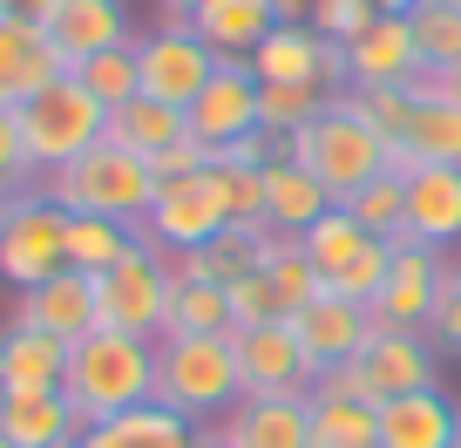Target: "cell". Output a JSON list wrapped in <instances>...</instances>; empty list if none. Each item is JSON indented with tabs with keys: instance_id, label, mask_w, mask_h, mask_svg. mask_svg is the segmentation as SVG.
<instances>
[{
	"instance_id": "52a82bcc",
	"label": "cell",
	"mask_w": 461,
	"mask_h": 448,
	"mask_svg": "<svg viewBox=\"0 0 461 448\" xmlns=\"http://www.w3.org/2000/svg\"><path fill=\"white\" fill-rule=\"evenodd\" d=\"M299 245H305V259H312L319 286H326V292H339V299H360V306H374L380 279H387V265H393L387 238H374L366 224H353V217H346L339 204H332V211L319 217V224L299 238Z\"/></svg>"
},
{
	"instance_id": "1f68e13d",
	"label": "cell",
	"mask_w": 461,
	"mask_h": 448,
	"mask_svg": "<svg viewBox=\"0 0 461 448\" xmlns=\"http://www.w3.org/2000/svg\"><path fill=\"white\" fill-rule=\"evenodd\" d=\"M407 28H414L420 69L447 75L461 61V0H414V7H407Z\"/></svg>"
},
{
	"instance_id": "f1b7e54d",
	"label": "cell",
	"mask_w": 461,
	"mask_h": 448,
	"mask_svg": "<svg viewBox=\"0 0 461 448\" xmlns=\"http://www.w3.org/2000/svg\"><path fill=\"white\" fill-rule=\"evenodd\" d=\"M224 333H238L230 326V292L203 286V279H176L170 286V313H163V340H224Z\"/></svg>"
},
{
	"instance_id": "8fae6325",
	"label": "cell",
	"mask_w": 461,
	"mask_h": 448,
	"mask_svg": "<svg viewBox=\"0 0 461 448\" xmlns=\"http://www.w3.org/2000/svg\"><path fill=\"white\" fill-rule=\"evenodd\" d=\"M374 333H380L374 306L339 299V292H319L312 306H299V313H292V340H299V353H305V367H312V380L332 374V367H346V361H360Z\"/></svg>"
},
{
	"instance_id": "f907efd6",
	"label": "cell",
	"mask_w": 461,
	"mask_h": 448,
	"mask_svg": "<svg viewBox=\"0 0 461 448\" xmlns=\"http://www.w3.org/2000/svg\"><path fill=\"white\" fill-rule=\"evenodd\" d=\"M366 7H374V14H407L414 0H366Z\"/></svg>"
},
{
	"instance_id": "7c38bea8",
	"label": "cell",
	"mask_w": 461,
	"mask_h": 448,
	"mask_svg": "<svg viewBox=\"0 0 461 448\" xmlns=\"http://www.w3.org/2000/svg\"><path fill=\"white\" fill-rule=\"evenodd\" d=\"M387 251H393V265H387V279H380V292H374V319L380 326H401V333H420L455 265H447V251L420 245V238L414 245H387Z\"/></svg>"
},
{
	"instance_id": "c3c4849f",
	"label": "cell",
	"mask_w": 461,
	"mask_h": 448,
	"mask_svg": "<svg viewBox=\"0 0 461 448\" xmlns=\"http://www.w3.org/2000/svg\"><path fill=\"white\" fill-rule=\"evenodd\" d=\"M441 96H447V102H461V61H455V69L441 75Z\"/></svg>"
},
{
	"instance_id": "e575fe53",
	"label": "cell",
	"mask_w": 461,
	"mask_h": 448,
	"mask_svg": "<svg viewBox=\"0 0 461 448\" xmlns=\"http://www.w3.org/2000/svg\"><path fill=\"white\" fill-rule=\"evenodd\" d=\"M332 102V88H299V82H258V130L278 136V143H292V136L305 130V123L319 116Z\"/></svg>"
},
{
	"instance_id": "d590c367",
	"label": "cell",
	"mask_w": 461,
	"mask_h": 448,
	"mask_svg": "<svg viewBox=\"0 0 461 448\" xmlns=\"http://www.w3.org/2000/svg\"><path fill=\"white\" fill-rule=\"evenodd\" d=\"M75 82L88 88V96L102 102V109H122L130 96H143V82H136V41H122V48H102V55H88V61H75Z\"/></svg>"
},
{
	"instance_id": "83f0119b",
	"label": "cell",
	"mask_w": 461,
	"mask_h": 448,
	"mask_svg": "<svg viewBox=\"0 0 461 448\" xmlns=\"http://www.w3.org/2000/svg\"><path fill=\"white\" fill-rule=\"evenodd\" d=\"M75 448H197V428L170 407H130V415H109V421H88Z\"/></svg>"
},
{
	"instance_id": "74e56055",
	"label": "cell",
	"mask_w": 461,
	"mask_h": 448,
	"mask_svg": "<svg viewBox=\"0 0 461 448\" xmlns=\"http://www.w3.org/2000/svg\"><path fill=\"white\" fill-rule=\"evenodd\" d=\"M339 211L353 217V224H366L374 238H401L407 232V184L401 177H374V184H360Z\"/></svg>"
},
{
	"instance_id": "f546056e",
	"label": "cell",
	"mask_w": 461,
	"mask_h": 448,
	"mask_svg": "<svg viewBox=\"0 0 461 448\" xmlns=\"http://www.w3.org/2000/svg\"><path fill=\"white\" fill-rule=\"evenodd\" d=\"M184 136H190V123H184V109H170V102L130 96L122 109H109V143L136 150V157H157V150L184 143Z\"/></svg>"
},
{
	"instance_id": "30bf717a",
	"label": "cell",
	"mask_w": 461,
	"mask_h": 448,
	"mask_svg": "<svg viewBox=\"0 0 461 448\" xmlns=\"http://www.w3.org/2000/svg\"><path fill=\"white\" fill-rule=\"evenodd\" d=\"M224 224L230 217H224V197H217V177L197 170V177H176V184L157 190V204H149V217H143V238L163 259H184V251L211 245Z\"/></svg>"
},
{
	"instance_id": "b9f144b4",
	"label": "cell",
	"mask_w": 461,
	"mask_h": 448,
	"mask_svg": "<svg viewBox=\"0 0 461 448\" xmlns=\"http://www.w3.org/2000/svg\"><path fill=\"white\" fill-rule=\"evenodd\" d=\"M230 224H265V170H211Z\"/></svg>"
},
{
	"instance_id": "5bb4252c",
	"label": "cell",
	"mask_w": 461,
	"mask_h": 448,
	"mask_svg": "<svg viewBox=\"0 0 461 448\" xmlns=\"http://www.w3.org/2000/svg\"><path fill=\"white\" fill-rule=\"evenodd\" d=\"M251 75H258V82H299V88H332V96H346V48L326 41L319 28H272L251 48Z\"/></svg>"
},
{
	"instance_id": "681fc988",
	"label": "cell",
	"mask_w": 461,
	"mask_h": 448,
	"mask_svg": "<svg viewBox=\"0 0 461 448\" xmlns=\"http://www.w3.org/2000/svg\"><path fill=\"white\" fill-rule=\"evenodd\" d=\"M190 7L197 0H163V21H190Z\"/></svg>"
},
{
	"instance_id": "7402d4cb",
	"label": "cell",
	"mask_w": 461,
	"mask_h": 448,
	"mask_svg": "<svg viewBox=\"0 0 461 448\" xmlns=\"http://www.w3.org/2000/svg\"><path fill=\"white\" fill-rule=\"evenodd\" d=\"M88 421L68 407V394H0V442L14 448H75Z\"/></svg>"
},
{
	"instance_id": "4dcf8cb0",
	"label": "cell",
	"mask_w": 461,
	"mask_h": 448,
	"mask_svg": "<svg viewBox=\"0 0 461 448\" xmlns=\"http://www.w3.org/2000/svg\"><path fill=\"white\" fill-rule=\"evenodd\" d=\"M136 245H143V224H122V217H68V265L88 272V279L122 265Z\"/></svg>"
},
{
	"instance_id": "4fadbf2b",
	"label": "cell",
	"mask_w": 461,
	"mask_h": 448,
	"mask_svg": "<svg viewBox=\"0 0 461 448\" xmlns=\"http://www.w3.org/2000/svg\"><path fill=\"white\" fill-rule=\"evenodd\" d=\"M184 123H190V136H197L203 150H224V143L258 130V75H251V61H238V55L217 61V75L184 109Z\"/></svg>"
},
{
	"instance_id": "f6af8a7d",
	"label": "cell",
	"mask_w": 461,
	"mask_h": 448,
	"mask_svg": "<svg viewBox=\"0 0 461 448\" xmlns=\"http://www.w3.org/2000/svg\"><path fill=\"white\" fill-rule=\"evenodd\" d=\"M149 170H157V184H176V177H197V170H211V150H203L197 136H184V143L157 150V157H149Z\"/></svg>"
},
{
	"instance_id": "8992f818",
	"label": "cell",
	"mask_w": 461,
	"mask_h": 448,
	"mask_svg": "<svg viewBox=\"0 0 461 448\" xmlns=\"http://www.w3.org/2000/svg\"><path fill=\"white\" fill-rule=\"evenodd\" d=\"M55 272H68V211L34 184L0 204V279L28 292V286H48Z\"/></svg>"
},
{
	"instance_id": "4316f807",
	"label": "cell",
	"mask_w": 461,
	"mask_h": 448,
	"mask_svg": "<svg viewBox=\"0 0 461 448\" xmlns=\"http://www.w3.org/2000/svg\"><path fill=\"white\" fill-rule=\"evenodd\" d=\"M272 28H278L272 0H197V7H190V34L211 41L217 55H238V61H251V48Z\"/></svg>"
},
{
	"instance_id": "5b68a950",
	"label": "cell",
	"mask_w": 461,
	"mask_h": 448,
	"mask_svg": "<svg viewBox=\"0 0 461 448\" xmlns=\"http://www.w3.org/2000/svg\"><path fill=\"white\" fill-rule=\"evenodd\" d=\"M245 401L238 388V353L224 340H157V407L184 415L190 428L197 421H217Z\"/></svg>"
},
{
	"instance_id": "9c48e42d",
	"label": "cell",
	"mask_w": 461,
	"mask_h": 448,
	"mask_svg": "<svg viewBox=\"0 0 461 448\" xmlns=\"http://www.w3.org/2000/svg\"><path fill=\"white\" fill-rule=\"evenodd\" d=\"M217 61L224 55L190 34V21H163V28L136 34V82H143L149 102H170V109H190V102L203 96Z\"/></svg>"
},
{
	"instance_id": "7bdbcfd3",
	"label": "cell",
	"mask_w": 461,
	"mask_h": 448,
	"mask_svg": "<svg viewBox=\"0 0 461 448\" xmlns=\"http://www.w3.org/2000/svg\"><path fill=\"white\" fill-rule=\"evenodd\" d=\"M374 21H380V14L366 7V0H319V7H312V28L326 34V41H339V48H346V41H360Z\"/></svg>"
},
{
	"instance_id": "836d02e7",
	"label": "cell",
	"mask_w": 461,
	"mask_h": 448,
	"mask_svg": "<svg viewBox=\"0 0 461 448\" xmlns=\"http://www.w3.org/2000/svg\"><path fill=\"white\" fill-rule=\"evenodd\" d=\"M312 448H380V407L312 394Z\"/></svg>"
},
{
	"instance_id": "d6986e66",
	"label": "cell",
	"mask_w": 461,
	"mask_h": 448,
	"mask_svg": "<svg viewBox=\"0 0 461 448\" xmlns=\"http://www.w3.org/2000/svg\"><path fill=\"white\" fill-rule=\"evenodd\" d=\"M420 75V48L407 14H380L360 41H346V88H407Z\"/></svg>"
},
{
	"instance_id": "bcb514c9",
	"label": "cell",
	"mask_w": 461,
	"mask_h": 448,
	"mask_svg": "<svg viewBox=\"0 0 461 448\" xmlns=\"http://www.w3.org/2000/svg\"><path fill=\"white\" fill-rule=\"evenodd\" d=\"M312 7H319V0H272L278 28H312Z\"/></svg>"
},
{
	"instance_id": "db71d44e",
	"label": "cell",
	"mask_w": 461,
	"mask_h": 448,
	"mask_svg": "<svg viewBox=\"0 0 461 448\" xmlns=\"http://www.w3.org/2000/svg\"><path fill=\"white\" fill-rule=\"evenodd\" d=\"M455 448H461V428H455Z\"/></svg>"
},
{
	"instance_id": "ab89813d",
	"label": "cell",
	"mask_w": 461,
	"mask_h": 448,
	"mask_svg": "<svg viewBox=\"0 0 461 448\" xmlns=\"http://www.w3.org/2000/svg\"><path fill=\"white\" fill-rule=\"evenodd\" d=\"M224 292H230V326H238V333H245V326H272V319H292L265 265H251L245 279H230Z\"/></svg>"
},
{
	"instance_id": "cb8c5ba5",
	"label": "cell",
	"mask_w": 461,
	"mask_h": 448,
	"mask_svg": "<svg viewBox=\"0 0 461 448\" xmlns=\"http://www.w3.org/2000/svg\"><path fill=\"white\" fill-rule=\"evenodd\" d=\"M455 428H461V407L441 388L380 401V448H455Z\"/></svg>"
},
{
	"instance_id": "11a10c76",
	"label": "cell",
	"mask_w": 461,
	"mask_h": 448,
	"mask_svg": "<svg viewBox=\"0 0 461 448\" xmlns=\"http://www.w3.org/2000/svg\"><path fill=\"white\" fill-rule=\"evenodd\" d=\"M0 448H14V442H0Z\"/></svg>"
},
{
	"instance_id": "2e32d148",
	"label": "cell",
	"mask_w": 461,
	"mask_h": 448,
	"mask_svg": "<svg viewBox=\"0 0 461 448\" xmlns=\"http://www.w3.org/2000/svg\"><path fill=\"white\" fill-rule=\"evenodd\" d=\"M211 434L238 448H312V394H245L211 421Z\"/></svg>"
},
{
	"instance_id": "ee69618b",
	"label": "cell",
	"mask_w": 461,
	"mask_h": 448,
	"mask_svg": "<svg viewBox=\"0 0 461 448\" xmlns=\"http://www.w3.org/2000/svg\"><path fill=\"white\" fill-rule=\"evenodd\" d=\"M428 347L434 353H461V286H455V272H447V286H441V299H434V313H428Z\"/></svg>"
},
{
	"instance_id": "603a6c76",
	"label": "cell",
	"mask_w": 461,
	"mask_h": 448,
	"mask_svg": "<svg viewBox=\"0 0 461 448\" xmlns=\"http://www.w3.org/2000/svg\"><path fill=\"white\" fill-rule=\"evenodd\" d=\"M401 184H407V232H414L420 245H434V251L461 245V170L420 163V170L401 177Z\"/></svg>"
},
{
	"instance_id": "3957f363",
	"label": "cell",
	"mask_w": 461,
	"mask_h": 448,
	"mask_svg": "<svg viewBox=\"0 0 461 448\" xmlns=\"http://www.w3.org/2000/svg\"><path fill=\"white\" fill-rule=\"evenodd\" d=\"M387 150H393V143H387V136H374L360 116H353V102L332 96L326 109H319V116L285 143V157H292V163H305V170L326 184V197H332V204H346L360 184L387 177Z\"/></svg>"
},
{
	"instance_id": "8d00e7d4",
	"label": "cell",
	"mask_w": 461,
	"mask_h": 448,
	"mask_svg": "<svg viewBox=\"0 0 461 448\" xmlns=\"http://www.w3.org/2000/svg\"><path fill=\"white\" fill-rule=\"evenodd\" d=\"M265 272H272V286H278V299H285V313H299V306H312L319 292V272H312V259H305V245L299 238H285V232H272V245H265Z\"/></svg>"
},
{
	"instance_id": "f35d334b",
	"label": "cell",
	"mask_w": 461,
	"mask_h": 448,
	"mask_svg": "<svg viewBox=\"0 0 461 448\" xmlns=\"http://www.w3.org/2000/svg\"><path fill=\"white\" fill-rule=\"evenodd\" d=\"M346 102H353V116H360L374 136H387V143H407L414 109H420L407 88H346Z\"/></svg>"
},
{
	"instance_id": "816d5d0a",
	"label": "cell",
	"mask_w": 461,
	"mask_h": 448,
	"mask_svg": "<svg viewBox=\"0 0 461 448\" xmlns=\"http://www.w3.org/2000/svg\"><path fill=\"white\" fill-rule=\"evenodd\" d=\"M197 448H238V442H224V434H211V428H197Z\"/></svg>"
},
{
	"instance_id": "d6a6232c",
	"label": "cell",
	"mask_w": 461,
	"mask_h": 448,
	"mask_svg": "<svg viewBox=\"0 0 461 448\" xmlns=\"http://www.w3.org/2000/svg\"><path fill=\"white\" fill-rule=\"evenodd\" d=\"M393 150H407L414 163H447V170H461V102H447V96L420 102L407 143H393Z\"/></svg>"
},
{
	"instance_id": "e0dca14e",
	"label": "cell",
	"mask_w": 461,
	"mask_h": 448,
	"mask_svg": "<svg viewBox=\"0 0 461 448\" xmlns=\"http://www.w3.org/2000/svg\"><path fill=\"white\" fill-rule=\"evenodd\" d=\"M14 319H21V326H34V333H48V340H61V347H75V340H88V333L102 326L95 279L68 265V272H55L48 286L14 292Z\"/></svg>"
},
{
	"instance_id": "f5cc1de1",
	"label": "cell",
	"mask_w": 461,
	"mask_h": 448,
	"mask_svg": "<svg viewBox=\"0 0 461 448\" xmlns=\"http://www.w3.org/2000/svg\"><path fill=\"white\" fill-rule=\"evenodd\" d=\"M455 286H461V265H455Z\"/></svg>"
},
{
	"instance_id": "d4e9b609",
	"label": "cell",
	"mask_w": 461,
	"mask_h": 448,
	"mask_svg": "<svg viewBox=\"0 0 461 448\" xmlns=\"http://www.w3.org/2000/svg\"><path fill=\"white\" fill-rule=\"evenodd\" d=\"M326 211H332L326 184H319L305 163H292L285 150H278V157L265 163V224H272V232H285V238H305Z\"/></svg>"
},
{
	"instance_id": "7dc6e473",
	"label": "cell",
	"mask_w": 461,
	"mask_h": 448,
	"mask_svg": "<svg viewBox=\"0 0 461 448\" xmlns=\"http://www.w3.org/2000/svg\"><path fill=\"white\" fill-rule=\"evenodd\" d=\"M0 14H14V21H41V28H48L55 0H0Z\"/></svg>"
},
{
	"instance_id": "ac0fdd59",
	"label": "cell",
	"mask_w": 461,
	"mask_h": 448,
	"mask_svg": "<svg viewBox=\"0 0 461 448\" xmlns=\"http://www.w3.org/2000/svg\"><path fill=\"white\" fill-rule=\"evenodd\" d=\"M360 374L374 388V401H393V394H428L441 388V353L428 347V333H401V326H380L360 353Z\"/></svg>"
},
{
	"instance_id": "9a60e30c",
	"label": "cell",
	"mask_w": 461,
	"mask_h": 448,
	"mask_svg": "<svg viewBox=\"0 0 461 448\" xmlns=\"http://www.w3.org/2000/svg\"><path fill=\"white\" fill-rule=\"evenodd\" d=\"M230 353H238V388L245 394H312V367L292 340V319L230 333Z\"/></svg>"
},
{
	"instance_id": "60d3db41",
	"label": "cell",
	"mask_w": 461,
	"mask_h": 448,
	"mask_svg": "<svg viewBox=\"0 0 461 448\" xmlns=\"http://www.w3.org/2000/svg\"><path fill=\"white\" fill-rule=\"evenodd\" d=\"M34 184H41V177H34L28 150H21V116L0 102V204L21 197V190H34Z\"/></svg>"
},
{
	"instance_id": "277c9868",
	"label": "cell",
	"mask_w": 461,
	"mask_h": 448,
	"mask_svg": "<svg viewBox=\"0 0 461 448\" xmlns=\"http://www.w3.org/2000/svg\"><path fill=\"white\" fill-rule=\"evenodd\" d=\"M14 116H21V150H28L34 177L68 170L82 150H95L102 136H109V109H102L75 75H55V82L34 88L28 102H14Z\"/></svg>"
},
{
	"instance_id": "44dd1931",
	"label": "cell",
	"mask_w": 461,
	"mask_h": 448,
	"mask_svg": "<svg viewBox=\"0 0 461 448\" xmlns=\"http://www.w3.org/2000/svg\"><path fill=\"white\" fill-rule=\"evenodd\" d=\"M48 41H55L61 55H68V69H75V61L102 55V48L136 41V28H130V7H122V0H55Z\"/></svg>"
},
{
	"instance_id": "ba28073f",
	"label": "cell",
	"mask_w": 461,
	"mask_h": 448,
	"mask_svg": "<svg viewBox=\"0 0 461 448\" xmlns=\"http://www.w3.org/2000/svg\"><path fill=\"white\" fill-rule=\"evenodd\" d=\"M170 259L157 245H136L122 265L95 279V313L109 333H130V340H163V313H170Z\"/></svg>"
},
{
	"instance_id": "484cf974",
	"label": "cell",
	"mask_w": 461,
	"mask_h": 448,
	"mask_svg": "<svg viewBox=\"0 0 461 448\" xmlns=\"http://www.w3.org/2000/svg\"><path fill=\"white\" fill-rule=\"evenodd\" d=\"M61 374H68L61 340L21 326V319L0 326V394H48V388H61Z\"/></svg>"
},
{
	"instance_id": "6da1fadb",
	"label": "cell",
	"mask_w": 461,
	"mask_h": 448,
	"mask_svg": "<svg viewBox=\"0 0 461 448\" xmlns=\"http://www.w3.org/2000/svg\"><path fill=\"white\" fill-rule=\"evenodd\" d=\"M61 394L82 421H109L130 415V407L157 401V340H130V333L95 326L88 340L68 347V374H61Z\"/></svg>"
},
{
	"instance_id": "7a4b0ae2",
	"label": "cell",
	"mask_w": 461,
	"mask_h": 448,
	"mask_svg": "<svg viewBox=\"0 0 461 448\" xmlns=\"http://www.w3.org/2000/svg\"><path fill=\"white\" fill-rule=\"evenodd\" d=\"M41 190L68 217H122V224H143L163 184H157V170H149V157H136V150H122V143L102 136V143L82 150L68 170L41 177Z\"/></svg>"
},
{
	"instance_id": "ffe728a7",
	"label": "cell",
	"mask_w": 461,
	"mask_h": 448,
	"mask_svg": "<svg viewBox=\"0 0 461 448\" xmlns=\"http://www.w3.org/2000/svg\"><path fill=\"white\" fill-rule=\"evenodd\" d=\"M55 75H68V55L48 41L41 21L0 14V102L14 109V102H28L34 88H48Z\"/></svg>"
}]
</instances>
